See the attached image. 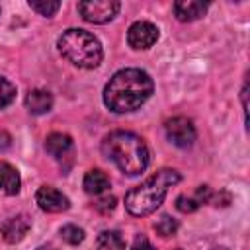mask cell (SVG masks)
Returning <instances> with one entry per match:
<instances>
[{
  "mask_svg": "<svg viewBox=\"0 0 250 250\" xmlns=\"http://www.w3.org/2000/svg\"><path fill=\"white\" fill-rule=\"evenodd\" d=\"M154 90L148 72L141 68L117 70L104 88V104L113 113H127L139 109Z\"/></svg>",
  "mask_w": 250,
  "mask_h": 250,
  "instance_id": "obj_1",
  "label": "cell"
},
{
  "mask_svg": "<svg viewBox=\"0 0 250 250\" xmlns=\"http://www.w3.org/2000/svg\"><path fill=\"white\" fill-rule=\"evenodd\" d=\"M104 154L127 176H137L148 166V148L145 141L131 131H113L102 143Z\"/></svg>",
  "mask_w": 250,
  "mask_h": 250,
  "instance_id": "obj_2",
  "label": "cell"
},
{
  "mask_svg": "<svg viewBox=\"0 0 250 250\" xmlns=\"http://www.w3.org/2000/svg\"><path fill=\"white\" fill-rule=\"evenodd\" d=\"M180 182V174L172 168H162L148 176L141 186L133 188L125 195V209L135 217L154 213L164 201L168 189Z\"/></svg>",
  "mask_w": 250,
  "mask_h": 250,
  "instance_id": "obj_3",
  "label": "cell"
},
{
  "mask_svg": "<svg viewBox=\"0 0 250 250\" xmlns=\"http://www.w3.org/2000/svg\"><path fill=\"white\" fill-rule=\"evenodd\" d=\"M59 53L78 68H96L102 62V43L86 29H66L57 41Z\"/></svg>",
  "mask_w": 250,
  "mask_h": 250,
  "instance_id": "obj_4",
  "label": "cell"
},
{
  "mask_svg": "<svg viewBox=\"0 0 250 250\" xmlns=\"http://www.w3.org/2000/svg\"><path fill=\"white\" fill-rule=\"evenodd\" d=\"M121 4L117 0H82L78 2V12L80 16L90 21V23H107L111 21Z\"/></svg>",
  "mask_w": 250,
  "mask_h": 250,
  "instance_id": "obj_5",
  "label": "cell"
},
{
  "mask_svg": "<svg viewBox=\"0 0 250 250\" xmlns=\"http://www.w3.org/2000/svg\"><path fill=\"white\" fill-rule=\"evenodd\" d=\"M164 131H166V137L172 145L180 146V148H188L193 145L195 141V127L193 123L184 117V115H176L172 119L166 121L164 125Z\"/></svg>",
  "mask_w": 250,
  "mask_h": 250,
  "instance_id": "obj_6",
  "label": "cell"
},
{
  "mask_svg": "<svg viewBox=\"0 0 250 250\" xmlns=\"http://www.w3.org/2000/svg\"><path fill=\"white\" fill-rule=\"evenodd\" d=\"M158 39V27L150 21H135L127 31V41L133 49H150Z\"/></svg>",
  "mask_w": 250,
  "mask_h": 250,
  "instance_id": "obj_7",
  "label": "cell"
},
{
  "mask_svg": "<svg viewBox=\"0 0 250 250\" xmlns=\"http://www.w3.org/2000/svg\"><path fill=\"white\" fill-rule=\"evenodd\" d=\"M35 201L47 213H62L70 207L68 197L62 191H59L57 188H51V186H41L35 193Z\"/></svg>",
  "mask_w": 250,
  "mask_h": 250,
  "instance_id": "obj_8",
  "label": "cell"
},
{
  "mask_svg": "<svg viewBox=\"0 0 250 250\" xmlns=\"http://www.w3.org/2000/svg\"><path fill=\"white\" fill-rule=\"evenodd\" d=\"M29 229H31V221H29L27 215H16V217H10V219L4 221L2 227H0L4 240L10 242V244H16V242L23 240Z\"/></svg>",
  "mask_w": 250,
  "mask_h": 250,
  "instance_id": "obj_9",
  "label": "cell"
},
{
  "mask_svg": "<svg viewBox=\"0 0 250 250\" xmlns=\"http://www.w3.org/2000/svg\"><path fill=\"white\" fill-rule=\"evenodd\" d=\"M209 4L199 0H178L174 2V14L180 21H193L199 20L207 12Z\"/></svg>",
  "mask_w": 250,
  "mask_h": 250,
  "instance_id": "obj_10",
  "label": "cell"
},
{
  "mask_svg": "<svg viewBox=\"0 0 250 250\" xmlns=\"http://www.w3.org/2000/svg\"><path fill=\"white\" fill-rule=\"evenodd\" d=\"M205 201H211V189H209V186H197L193 195H178L176 209L180 213H193Z\"/></svg>",
  "mask_w": 250,
  "mask_h": 250,
  "instance_id": "obj_11",
  "label": "cell"
},
{
  "mask_svg": "<svg viewBox=\"0 0 250 250\" xmlns=\"http://www.w3.org/2000/svg\"><path fill=\"white\" fill-rule=\"evenodd\" d=\"M25 107L33 115H43L53 107V96L47 90H31L25 96Z\"/></svg>",
  "mask_w": 250,
  "mask_h": 250,
  "instance_id": "obj_12",
  "label": "cell"
},
{
  "mask_svg": "<svg viewBox=\"0 0 250 250\" xmlns=\"http://www.w3.org/2000/svg\"><path fill=\"white\" fill-rule=\"evenodd\" d=\"M45 150L53 158H64L72 150V139L66 133H51L45 139Z\"/></svg>",
  "mask_w": 250,
  "mask_h": 250,
  "instance_id": "obj_13",
  "label": "cell"
},
{
  "mask_svg": "<svg viewBox=\"0 0 250 250\" xmlns=\"http://www.w3.org/2000/svg\"><path fill=\"white\" fill-rule=\"evenodd\" d=\"M20 186L21 182L18 170L12 164L0 160V191L6 195H16L20 191Z\"/></svg>",
  "mask_w": 250,
  "mask_h": 250,
  "instance_id": "obj_14",
  "label": "cell"
},
{
  "mask_svg": "<svg viewBox=\"0 0 250 250\" xmlns=\"http://www.w3.org/2000/svg\"><path fill=\"white\" fill-rule=\"evenodd\" d=\"M82 186H84V191H86V193H90V195H100V193H104V191L109 188V178H107V174L102 172V170H90V172L84 176Z\"/></svg>",
  "mask_w": 250,
  "mask_h": 250,
  "instance_id": "obj_15",
  "label": "cell"
},
{
  "mask_svg": "<svg viewBox=\"0 0 250 250\" xmlns=\"http://www.w3.org/2000/svg\"><path fill=\"white\" fill-rule=\"evenodd\" d=\"M98 250H125V240L119 230H102L96 238Z\"/></svg>",
  "mask_w": 250,
  "mask_h": 250,
  "instance_id": "obj_16",
  "label": "cell"
},
{
  "mask_svg": "<svg viewBox=\"0 0 250 250\" xmlns=\"http://www.w3.org/2000/svg\"><path fill=\"white\" fill-rule=\"evenodd\" d=\"M29 8L35 10V12L41 14V16L51 18L53 14L59 12L61 2H57V0H29Z\"/></svg>",
  "mask_w": 250,
  "mask_h": 250,
  "instance_id": "obj_17",
  "label": "cell"
},
{
  "mask_svg": "<svg viewBox=\"0 0 250 250\" xmlns=\"http://www.w3.org/2000/svg\"><path fill=\"white\" fill-rule=\"evenodd\" d=\"M154 230L160 234V236H174L176 230H178V221L170 215H162L156 223H154Z\"/></svg>",
  "mask_w": 250,
  "mask_h": 250,
  "instance_id": "obj_18",
  "label": "cell"
},
{
  "mask_svg": "<svg viewBox=\"0 0 250 250\" xmlns=\"http://www.w3.org/2000/svg\"><path fill=\"white\" fill-rule=\"evenodd\" d=\"M61 238L68 244H80L84 240V230L76 225H64L61 227Z\"/></svg>",
  "mask_w": 250,
  "mask_h": 250,
  "instance_id": "obj_19",
  "label": "cell"
},
{
  "mask_svg": "<svg viewBox=\"0 0 250 250\" xmlns=\"http://www.w3.org/2000/svg\"><path fill=\"white\" fill-rule=\"evenodd\" d=\"M16 98V88L10 80H6L4 76H0V109H4L6 105H10Z\"/></svg>",
  "mask_w": 250,
  "mask_h": 250,
  "instance_id": "obj_20",
  "label": "cell"
},
{
  "mask_svg": "<svg viewBox=\"0 0 250 250\" xmlns=\"http://www.w3.org/2000/svg\"><path fill=\"white\" fill-rule=\"evenodd\" d=\"M94 209H96L98 213H102V215L111 213V211L115 209V197H113V195H104V197L96 199V201H94Z\"/></svg>",
  "mask_w": 250,
  "mask_h": 250,
  "instance_id": "obj_21",
  "label": "cell"
},
{
  "mask_svg": "<svg viewBox=\"0 0 250 250\" xmlns=\"http://www.w3.org/2000/svg\"><path fill=\"white\" fill-rule=\"evenodd\" d=\"M131 250H156L148 240H146V236H137L135 238V242H133V246H131Z\"/></svg>",
  "mask_w": 250,
  "mask_h": 250,
  "instance_id": "obj_22",
  "label": "cell"
},
{
  "mask_svg": "<svg viewBox=\"0 0 250 250\" xmlns=\"http://www.w3.org/2000/svg\"><path fill=\"white\" fill-rule=\"evenodd\" d=\"M10 145H12V137H10L6 131H2V129H0V150L10 148Z\"/></svg>",
  "mask_w": 250,
  "mask_h": 250,
  "instance_id": "obj_23",
  "label": "cell"
},
{
  "mask_svg": "<svg viewBox=\"0 0 250 250\" xmlns=\"http://www.w3.org/2000/svg\"><path fill=\"white\" fill-rule=\"evenodd\" d=\"M37 250H57V248H55L53 244H45V246H39Z\"/></svg>",
  "mask_w": 250,
  "mask_h": 250,
  "instance_id": "obj_24",
  "label": "cell"
},
{
  "mask_svg": "<svg viewBox=\"0 0 250 250\" xmlns=\"http://www.w3.org/2000/svg\"><path fill=\"white\" fill-rule=\"evenodd\" d=\"M211 250H229V248H225V246H215V248H211Z\"/></svg>",
  "mask_w": 250,
  "mask_h": 250,
  "instance_id": "obj_25",
  "label": "cell"
},
{
  "mask_svg": "<svg viewBox=\"0 0 250 250\" xmlns=\"http://www.w3.org/2000/svg\"><path fill=\"white\" fill-rule=\"evenodd\" d=\"M176 250H180V248H176Z\"/></svg>",
  "mask_w": 250,
  "mask_h": 250,
  "instance_id": "obj_26",
  "label": "cell"
}]
</instances>
